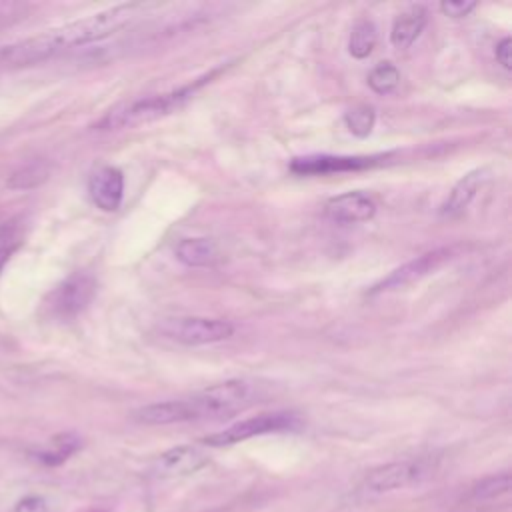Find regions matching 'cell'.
<instances>
[{"label":"cell","instance_id":"cell-24","mask_svg":"<svg viewBox=\"0 0 512 512\" xmlns=\"http://www.w3.org/2000/svg\"><path fill=\"white\" fill-rule=\"evenodd\" d=\"M8 258H10V250L2 248V250H0V274H2V270H4V266H6V262H8Z\"/></svg>","mask_w":512,"mask_h":512},{"label":"cell","instance_id":"cell-21","mask_svg":"<svg viewBox=\"0 0 512 512\" xmlns=\"http://www.w3.org/2000/svg\"><path fill=\"white\" fill-rule=\"evenodd\" d=\"M14 512H50V506L46 498L38 494H28L18 500V504L14 506Z\"/></svg>","mask_w":512,"mask_h":512},{"label":"cell","instance_id":"cell-6","mask_svg":"<svg viewBox=\"0 0 512 512\" xmlns=\"http://www.w3.org/2000/svg\"><path fill=\"white\" fill-rule=\"evenodd\" d=\"M296 426H298V416L294 412H286V410L264 412V414L240 420L220 432H214V434L202 438V444L212 446V448H222V446H232V444L244 442L254 436L292 430Z\"/></svg>","mask_w":512,"mask_h":512},{"label":"cell","instance_id":"cell-19","mask_svg":"<svg viewBox=\"0 0 512 512\" xmlns=\"http://www.w3.org/2000/svg\"><path fill=\"white\" fill-rule=\"evenodd\" d=\"M398 82H400V72L390 62H380L368 74V86L376 94H390L392 90H396Z\"/></svg>","mask_w":512,"mask_h":512},{"label":"cell","instance_id":"cell-18","mask_svg":"<svg viewBox=\"0 0 512 512\" xmlns=\"http://www.w3.org/2000/svg\"><path fill=\"white\" fill-rule=\"evenodd\" d=\"M344 122H346V128L358 136V138H366L372 128H374V122H376V112L372 106L368 104H360V106H354L350 108L346 114H344Z\"/></svg>","mask_w":512,"mask_h":512},{"label":"cell","instance_id":"cell-9","mask_svg":"<svg viewBox=\"0 0 512 512\" xmlns=\"http://www.w3.org/2000/svg\"><path fill=\"white\" fill-rule=\"evenodd\" d=\"M388 154L374 156H332V154H316L294 158L290 170L298 176H318V174H334V172H354L380 164Z\"/></svg>","mask_w":512,"mask_h":512},{"label":"cell","instance_id":"cell-5","mask_svg":"<svg viewBox=\"0 0 512 512\" xmlns=\"http://www.w3.org/2000/svg\"><path fill=\"white\" fill-rule=\"evenodd\" d=\"M162 336L184 344V346H204L222 342L232 336L234 326L228 320L206 318V316H178L164 318L158 324Z\"/></svg>","mask_w":512,"mask_h":512},{"label":"cell","instance_id":"cell-15","mask_svg":"<svg viewBox=\"0 0 512 512\" xmlns=\"http://www.w3.org/2000/svg\"><path fill=\"white\" fill-rule=\"evenodd\" d=\"M176 258L192 268L210 266L218 258V250L210 238H182L174 248Z\"/></svg>","mask_w":512,"mask_h":512},{"label":"cell","instance_id":"cell-2","mask_svg":"<svg viewBox=\"0 0 512 512\" xmlns=\"http://www.w3.org/2000/svg\"><path fill=\"white\" fill-rule=\"evenodd\" d=\"M254 400V386L248 380L232 378L212 384L184 398L154 402L138 408L134 420L148 426H164L194 420H212L232 416Z\"/></svg>","mask_w":512,"mask_h":512},{"label":"cell","instance_id":"cell-12","mask_svg":"<svg viewBox=\"0 0 512 512\" xmlns=\"http://www.w3.org/2000/svg\"><path fill=\"white\" fill-rule=\"evenodd\" d=\"M324 208L328 218L342 224L366 222L376 214V202L364 192H344L330 198Z\"/></svg>","mask_w":512,"mask_h":512},{"label":"cell","instance_id":"cell-16","mask_svg":"<svg viewBox=\"0 0 512 512\" xmlns=\"http://www.w3.org/2000/svg\"><path fill=\"white\" fill-rule=\"evenodd\" d=\"M376 40H378V32H376V26L372 20L368 18H362L358 20L352 30H350V38H348V52L362 60V58H368L376 46Z\"/></svg>","mask_w":512,"mask_h":512},{"label":"cell","instance_id":"cell-10","mask_svg":"<svg viewBox=\"0 0 512 512\" xmlns=\"http://www.w3.org/2000/svg\"><path fill=\"white\" fill-rule=\"evenodd\" d=\"M206 464H208V454L204 450L192 444H182L162 452L154 460L150 470L156 478H180V476L198 472Z\"/></svg>","mask_w":512,"mask_h":512},{"label":"cell","instance_id":"cell-1","mask_svg":"<svg viewBox=\"0 0 512 512\" xmlns=\"http://www.w3.org/2000/svg\"><path fill=\"white\" fill-rule=\"evenodd\" d=\"M144 12L142 4H118L96 14L66 22L40 34L22 38L0 48V62L8 66H32L58 52L104 40L124 26L132 24Z\"/></svg>","mask_w":512,"mask_h":512},{"label":"cell","instance_id":"cell-7","mask_svg":"<svg viewBox=\"0 0 512 512\" xmlns=\"http://www.w3.org/2000/svg\"><path fill=\"white\" fill-rule=\"evenodd\" d=\"M96 280L88 272H74L64 278L46 298V308L52 318L72 320L76 318L94 298Z\"/></svg>","mask_w":512,"mask_h":512},{"label":"cell","instance_id":"cell-3","mask_svg":"<svg viewBox=\"0 0 512 512\" xmlns=\"http://www.w3.org/2000/svg\"><path fill=\"white\" fill-rule=\"evenodd\" d=\"M200 84L202 82H194V84H188L184 88H178V90H172L166 94H156V96H148V98L122 102V104L110 108L96 122L94 128L96 130H122V128H134V126L164 118V116L176 112L178 108H182L192 98V94L198 90Z\"/></svg>","mask_w":512,"mask_h":512},{"label":"cell","instance_id":"cell-23","mask_svg":"<svg viewBox=\"0 0 512 512\" xmlns=\"http://www.w3.org/2000/svg\"><path fill=\"white\" fill-rule=\"evenodd\" d=\"M510 50H512V40L506 36V38H502L498 44H496V50H494V54H496V60L502 64V68H506V70H510L512 68V58H510Z\"/></svg>","mask_w":512,"mask_h":512},{"label":"cell","instance_id":"cell-22","mask_svg":"<svg viewBox=\"0 0 512 512\" xmlns=\"http://www.w3.org/2000/svg\"><path fill=\"white\" fill-rule=\"evenodd\" d=\"M476 8V2H456V0H450V2H442L440 4V10L450 16V18H464L468 16L472 10Z\"/></svg>","mask_w":512,"mask_h":512},{"label":"cell","instance_id":"cell-4","mask_svg":"<svg viewBox=\"0 0 512 512\" xmlns=\"http://www.w3.org/2000/svg\"><path fill=\"white\" fill-rule=\"evenodd\" d=\"M436 470V462L432 458H404L394 460L382 466L372 468L362 482L358 484V494L362 498H374L382 494H390L414 484H420Z\"/></svg>","mask_w":512,"mask_h":512},{"label":"cell","instance_id":"cell-17","mask_svg":"<svg viewBox=\"0 0 512 512\" xmlns=\"http://www.w3.org/2000/svg\"><path fill=\"white\" fill-rule=\"evenodd\" d=\"M80 448V438L76 434H60L52 438V444L38 454V460H42L48 466H56L70 458Z\"/></svg>","mask_w":512,"mask_h":512},{"label":"cell","instance_id":"cell-13","mask_svg":"<svg viewBox=\"0 0 512 512\" xmlns=\"http://www.w3.org/2000/svg\"><path fill=\"white\" fill-rule=\"evenodd\" d=\"M486 178H488V172L484 168L470 170L466 176H462L454 184V188L450 190L446 200L442 202L440 214L450 218V216H456V214L464 212L470 206V202L476 198V194L482 188V184L486 182Z\"/></svg>","mask_w":512,"mask_h":512},{"label":"cell","instance_id":"cell-11","mask_svg":"<svg viewBox=\"0 0 512 512\" xmlns=\"http://www.w3.org/2000/svg\"><path fill=\"white\" fill-rule=\"evenodd\" d=\"M88 194L92 202L104 210L114 212L124 198V176L116 166H100L90 174Z\"/></svg>","mask_w":512,"mask_h":512},{"label":"cell","instance_id":"cell-8","mask_svg":"<svg viewBox=\"0 0 512 512\" xmlns=\"http://www.w3.org/2000/svg\"><path fill=\"white\" fill-rule=\"evenodd\" d=\"M452 258V248H436L430 252H424L420 256H416L414 260L402 264L400 268H396L394 272H390L384 280H380L378 284L372 286L370 294H382V292H390V290H400L406 288L422 278H426L428 274L436 272L444 262H448Z\"/></svg>","mask_w":512,"mask_h":512},{"label":"cell","instance_id":"cell-20","mask_svg":"<svg viewBox=\"0 0 512 512\" xmlns=\"http://www.w3.org/2000/svg\"><path fill=\"white\" fill-rule=\"evenodd\" d=\"M508 490H510V474L502 472V474H492V476L480 480L470 490V496L474 500H492V498H498V496L506 494Z\"/></svg>","mask_w":512,"mask_h":512},{"label":"cell","instance_id":"cell-14","mask_svg":"<svg viewBox=\"0 0 512 512\" xmlns=\"http://www.w3.org/2000/svg\"><path fill=\"white\" fill-rule=\"evenodd\" d=\"M428 22V12L424 6H410L408 10H404L392 24V32H390V42L394 48H408L424 30Z\"/></svg>","mask_w":512,"mask_h":512}]
</instances>
